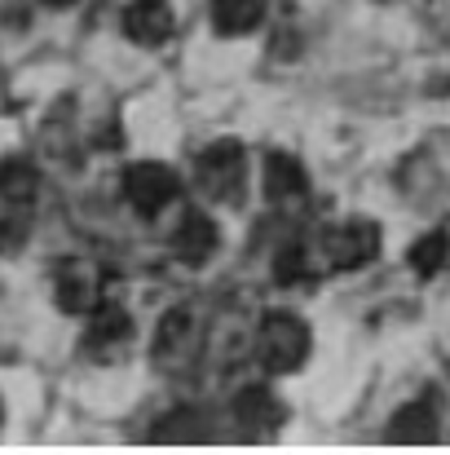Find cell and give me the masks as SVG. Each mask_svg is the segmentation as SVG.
Instances as JSON below:
<instances>
[{
  "label": "cell",
  "mask_w": 450,
  "mask_h": 455,
  "mask_svg": "<svg viewBox=\"0 0 450 455\" xmlns=\"http://www.w3.org/2000/svg\"><path fill=\"white\" fill-rule=\"evenodd\" d=\"M44 4H53V9H67V4H75V0H44Z\"/></svg>",
  "instance_id": "17"
},
{
  "label": "cell",
  "mask_w": 450,
  "mask_h": 455,
  "mask_svg": "<svg viewBox=\"0 0 450 455\" xmlns=\"http://www.w3.org/2000/svg\"><path fill=\"white\" fill-rule=\"evenodd\" d=\"M36 190H40V172H36V164H31V159L13 155V159H4V164H0V199H4L9 208L31 204V199H36Z\"/></svg>",
  "instance_id": "11"
},
{
  "label": "cell",
  "mask_w": 450,
  "mask_h": 455,
  "mask_svg": "<svg viewBox=\"0 0 450 455\" xmlns=\"http://www.w3.org/2000/svg\"><path fill=\"white\" fill-rule=\"evenodd\" d=\"M322 248H327L331 270H358V266L375 261V252H380V226H371V221L331 226L322 235Z\"/></svg>",
  "instance_id": "4"
},
{
  "label": "cell",
  "mask_w": 450,
  "mask_h": 455,
  "mask_svg": "<svg viewBox=\"0 0 450 455\" xmlns=\"http://www.w3.org/2000/svg\"><path fill=\"white\" fill-rule=\"evenodd\" d=\"M124 195H129V204H133L142 217H159V212L181 195V181H177L172 168L146 159V164H133V168L124 172Z\"/></svg>",
  "instance_id": "3"
},
{
  "label": "cell",
  "mask_w": 450,
  "mask_h": 455,
  "mask_svg": "<svg viewBox=\"0 0 450 455\" xmlns=\"http://www.w3.org/2000/svg\"><path fill=\"white\" fill-rule=\"evenodd\" d=\"M186 336H190V309L177 305L163 323H159V336H154V358L159 363H172L181 349H186Z\"/></svg>",
  "instance_id": "14"
},
{
  "label": "cell",
  "mask_w": 450,
  "mask_h": 455,
  "mask_svg": "<svg viewBox=\"0 0 450 455\" xmlns=\"http://www.w3.org/2000/svg\"><path fill=\"white\" fill-rule=\"evenodd\" d=\"M257 354H261V367H265L270 376L296 371L300 363L309 358V327L300 323L296 314H270V318L261 323Z\"/></svg>",
  "instance_id": "1"
},
{
  "label": "cell",
  "mask_w": 450,
  "mask_h": 455,
  "mask_svg": "<svg viewBox=\"0 0 450 455\" xmlns=\"http://www.w3.org/2000/svg\"><path fill=\"white\" fill-rule=\"evenodd\" d=\"M172 31V9L168 0H133L124 9V36L138 44H159Z\"/></svg>",
  "instance_id": "7"
},
{
  "label": "cell",
  "mask_w": 450,
  "mask_h": 455,
  "mask_svg": "<svg viewBox=\"0 0 450 455\" xmlns=\"http://www.w3.org/2000/svg\"><path fill=\"white\" fill-rule=\"evenodd\" d=\"M265 190H270L274 204L288 208V204H300L309 195V177L292 155H270L265 159Z\"/></svg>",
  "instance_id": "8"
},
{
  "label": "cell",
  "mask_w": 450,
  "mask_h": 455,
  "mask_svg": "<svg viewBox=\"0 0 450 455\" xmlns=\"http://www.w3.org/2000/svg\"><path fill=\"white\" fill-rule=\"evenodd\" d=\"M129 340H133V318L120 305H98L93 323H89V336H84V349L93 358H115Z\"/></svg>",
  "instance_id": "6"
},
{
  "label": "cell",
  "mask_w": 450,
  "mask_h": 455,
  "mask_svg": "<svg viewBox=\"0 0 450 455\" xmlns=\"http://www.w3.org/2000/svg\"><path fill=\"white\" fill-rule=\"evenodd\" d=\"M234 416H239L252 434H265V429H274V425H279V403H274V394H270V389L252 385V389H243V394L234 398Z\"/></svg>",
  "instance_id": "13"
},
{
  "label": "cell",
  "mask_w": 450,
  "mask_h": 455,
  "mask_svg": "<svg viewBox=\"0 0 450 455\" xmlns=\"http://www.w3.org/2000/svg\"><path fill=\"white\" fill-rule=\"evenodd\" d=\"M172 252H177L186 266H203V261L217 252V226H212V217L190 212V217L181 221L177 239H172Z\"/></svg>",
  "instance_id": "9"
},
{
  "label": "cell",
  "mask_w": 450,
  "mask_h": 455,
  "mask_svg": "<svg viewBox=\"0 0 450 455\" xmlns=\"http://www.w3.org/2000/svg\"><path fill=\"white\" fill-rule=\"evenodd\" d=\"M446 257H450V239L433 230V235L415 239V248H411V270L429 279V275H438V270L446 266Z\"/></svg>",
  "instance_id": "15"
},
{
  "label": "cell",
  "mask_w": 450,
  "mask_h": 455,
  "mask_svg": "<svg viewBox=\"0 0 450 455\" xmlns=\"http://www.w3.org/2000/svg\"><path fill=\"white\" fill-rule=\"evenodd\" d=\"M194 181L208 199L230 204L243 190V147L239 142H212L194 164Z\"/></svg>",
  "instance_id": "2"
},
{
  "label": "cell",
  "mask_w": 450,
  "mask_h": 455,
  "mask_svg": "<svg viewBox=\"0 0 450 455\" xmlns=\"http://www.w3.org/2000/svg\"><path fill=\"white\" fill-rule=\"evenodd\" d=\"M265 18V0H212V22L221 36H248L252 27H261Z\"/></svg>",
  "instance_id": "12"
},
{
  "label": "cell",
  "mask_w": 450,
  "mask_h": 455,
  "mask_svg": "<svg viewBox=\"0 0 450 455\" xmlns=\"http://www.w3.org/2000/svg\"><path fill=\"white\" fill-rule=\"evenodd\" d=\"M384 438H389V443H433V438H438L433 403H429V398H420V403L402 407V411L393 416V425H389V434H384Z\"/></svg>",
  "instance_id": "10"
},
{
  "label": "cell",
  "mask_w": 450,
  "mask_h": 455,
  "mask_svg": "<svg viewBox=\"0 0 450 455\" xmlns=\"http://www.w3.org/2000/svg\"><path fill=\"white\" fill-rule=\"evenodd\" d=\"M22 239H27V226H22V217H13L9 208H0V257L18 252V248H22Z\"/></svg>",
  "instance_id": "16"
},
{
  "label": "cell",
  "mask_w": 450,
  "mask_h": 455,
  "mask_svg": "<svg viewBox=\"0 0 450 455\" xmlns=\"http://www.w3.org/2000/svg\"><path fill=\"white\" fill-rule=\"evenodd\" d=\"M53 297L67 314H93L98 297H102V270L93 261H62L53 275Z\"/></svg>",
  "instance_id": "5"
}]
</instances>
